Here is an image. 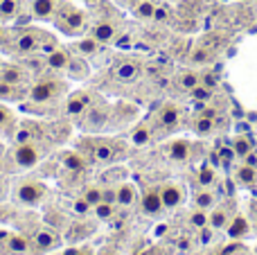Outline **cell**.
Here are the masks:
<instances>
[{
  "instance_id": "1",
  "label": "cell",
  "mask_w": 257,
  "mask_h": 255,
  "mask_svg": "<svg viewBox=\"0 0 257 255\" xmlns=\"http://www.w3.org/2000/svg\"><path fill=\"white\" fill-rule=\"evenodd\" d=\"M43 147L36 143H16L9 152H5V161L7 165H3L0 170L5 172H27L34 170L41 161H43Z\"/></svg>"
},
{
  "instance_id": "2",
  "label": "cell",
  "mask_w": 257,
  "mask_h": 255,
  "mask_svg": "<svg viewBox=\"0 0 257 255\" xmlns=\"http://www.w3.org/2000/svg\"><path fill=\"white\" fill-rule=\"evenodd\" d=\"M12 199L25 208H39L48 199V185L39 179H18L12 188Z\"/></svg>"
},
{
  "instance_id": "3",
  "label": "cell",
  "mask_w": 257,
  "mask_h": 255,
  "mask_svg": "<svg viewBox=\"0 0 257 255\" xmlns=\"http://www.w3.org/2000/svg\"><path fill=\"white\" fill-rule=\"evenodd\" d=\"M52 23L61 34L77 36V34H81L86 27V14L81 12L77 5L61 0V7H59V12H57V16H54Z\"/></svg>"
},
{
  "instance_id": "4",
  "label": "cell",
  "mask_w": 257,
  "mask_h": 255,
  "mask_svg": "<svg viewBox=\"0 0 257 255\" xmlns=\"http://www.w3.org/2000/svg\"><path fill=\"white\" fill-rule=\"evenodd\" d=\"M45 32L43 30H36V27H23V30L14 32V34H9V41L7 45H5V50L12 54H23V57H27V54H34L41 50V41H43Z\"/></svg>"
},
{
  "instance_id": "5",
  "label": "cell",
  "mask_w": 257,
  "mask_h": 255,
  "mask_svg": "<svg viewBox=\"0 0 257 255\" xmlns=\"http://www.w3.org/2000/svg\"><path fill=\"white\" fill-rule=\"evenodd\" d=\"M68 90V84L57 77H48V79H39L27 93V99L32 104H52Z\"/></svg>"
},
{
  "instance_id": "6",
  "label": "cell",
  "mask_w": 257,
  "mask_h": 255,
  "mask_svg": "<svg viewBox=\"0 0 257 255\" xmlns=\"http://www.w3.org/2000/svg\"><path fill=\"white\" fill-rule=\"evenodd\" d=\"M32 239H34L41 253H54L63 244V237L59 235V228H54V226H39L32 235Z\"/></svg>"
},
{
  "instance_id": "7",
  "label": "cell",
  "mask_w": 257,
  "mask_h": 255,
  "mask_svg": "<svg viewBox=\"0 0 257 255\" xmlns=\"http://www.w3.org/2000/svg\"><path fill=\"white\" fill-rule=\"evenodd\" d=\"M111 113H113V108L108 106V104L95 102L93 106L84 113V122H81V124H84L86 131H102L104 126L111 122Z\"/></svg>"
},
{
  "instance_id": "8",
  "label": "cell",
  "mask_w": 257,
  "mask_h": 255,
  "mask_svg": "<svg viewBox=\"0 0 257 255\" xmlns=\"http://www.w3.org/2000/svg\"><path fill=\"white\" fill-rule=\"evenodd\" d=\"M95 104V95L90 90H75L66 99V113L68 117H84V113Z\"/></svg>"
},
{
  "instance_id": "9",
  "label": "cell",
  "mask_w": 257,
  "mask_h": 255,
  "mask_svg": "<svg viewBox=\"0 0 257 255\" xmlns=\"http://www.w3.org/2000/svg\"><path fill=\"white\" fill-rule=\"evenodd\" d=\"M5 246H7V251L12 255H41L39 246L34 244V239L25 233H14L12 230V235H9Z\"/></svg>"
},
{
  "instance_id": "10",
  "label": "cell",
  "mask_w": 257,
  "mask_h": 255,
  "mask_svg": "<svg viewBox=\"0 0 257 255\" xmlns=\"http://www.w3.org/2000/svg\"><path fill=\"white\" fill-rule=\"evenodd\" d=\"M158 192H160V199H163L165 210H174V208H178L183 203V199H185V192H183V188L178 183H174V181H167V183H163L158 188Z\"/></svg>"
},
{
  "instance_id": "11",
  "label": "cell",
  "mask_w": 257,
  "mask_h": 255,
  "mask_svg": "<svg viewBox=\"0 0 257 255\" xmlns=\"http://www.w3.org/2000/svg\"><path fill=\"white\" fill-rule=\"evenodd\" d=\"M120 156V147L115 140H95L93 145V161L95 163H113Z\"/></svg>"
},
{
  "instance_id": "12",
  "label": "cell",
  "mask_w": 257,
  "mask_h": 255,
  "mask_svg": "<svg viewBox=\"0 0 257 255\" xmlns=\"http://www.w3.org/2000/svg\"><path fill=\"white\" fill-rule=\"evenodd\" d=\"M140 206H142V212L147 217H158L163 215L165 206H163V199H160V192L158 188H149L140 194Z\"/></svg>"
},
{
  "instance_id": "13",
  "label": "cell",
  "mask_w": 257,
  "mask_h": 255,
  "mask_svg": "<svg viewBox=\"0 0 257 255\" xmlns=\"http://www.w3.org/2000/svg\"><path fill=\"white\" fill-rule=\"evenodd\" d=\"M59 7H61V0H32L30 12L36 21H54Z\"/></svg>"
},
{
  "instance_id": "14",
  "label": "cell",
  "mask_w": 257,
  "mask_h": 255,
  "mask_svg": "<svg viewBox=\"0 0 257 255\" xmlns=\"http://www.w3.org/2000/svg\"><path fill=\"white\" fill-rule=\"evenodd\" d=\"M115 192H117L115 206H120V208H131L140 201V192H138V188L131 183V181H122V183L115 188Z\"/></svg>"
},
{
  "instance_id": "15",
  "label": "cell",
  "mask_w": 257,
  "mask_h": 255,
  "mask_svg": "<svg viewBox=\"0 0 257 255\" xmlns=\"http://www.w3.org/2000/svg\"><path fill=\"white\" fill-rule=\"evenodd\" d=\"M27 77H30V72L23 66H16V63H5V66H0V79L7 81V84L25 86Z\"/></svg>"
},
{
  "instance_id": "16",
  "label": "cell",
  "mask_w": 257,
  "mask_h": 255,
  "mask_svg": "<svg viewBox=\"0 0 257 255\" xmlns=\"http://www.w3.org/2000/svg\"><path fill=\"white\" fill-rule=\"evenodd\" d=\"M27 93H30V88H25V86H14L0 79V102H23V99H27Z\"/></svg>"
},
{
  "instance_id": "17",
  "label": "cell",
  "mask_w": 257,
  "mask_h": 255,
  "mask_svg": "<svg viewBox=\"0 0 257 255\" xmlns=\"http://www.w3.org/2000/svg\"><path fill=\"white\" fill-rule=\"evenodd\" d=\"M70 57L72 54L63 48H54L50 54H45V68L50 70H66L68 63H70Z\"/></svg>"
},
{
  "instance_id": "18",
  "label": "cell",
  "mask_w": 257,
  "mask_h": 255,
  "mask_svg": "<svg viewBox=\"0 0 257 255\" xmlns=\"http://www.w3.org/2000/svg\"><path fill=\"white\" fill-rule=\"evenodd\" d=\"M90 36H93L95 41H99L102 45H106V43H111V41H115L117 27L113 25V23H108V21H102V23H97V25L90 30Z\"/></svg>"
},
{
  "instance_id": "19",
  "label": "cell",
  "mask_w": 257,
  "mask_h": 255,
  "mask_svg": "<svg viewBox=\"0 0 257 255\" xmlns=\"http://www.w3.org/2000/svg\"><path fill=\"white\" fill-rule=\"evenodd\" d=\"M16 129L18 126H16V117H14L12 108L0 102V136L3 138H14Z\"/></svg>"
},
{
  "instance_id": "20",
  "label": "cell",
  "mask_w": 257,
  "mask_h": 255,
  "mask_svg": "<svg viewBox=\"0 0 257 255\" xmlns=\"http://www.w3.org/2000/svg\"><path fill=\"white\" fill-rule=\"evenodd\" d=\"M226 228H228V237L230 239H241V237H246V235L250 233V224H248V219H246L244 215L232 217L230 224H228Z\"/></svg>"
},
{
  "instance_id": "21",
  "label": "cell",
  "mask_w": 257,
  "mask_h": 255,
  "mask_svg": "<svg viewBox=\"0 0 257 255\" xmlns=\"http://www.w3.org/2000/svg\"><path fill=\"white\" fill-rule=\"evenodd\" d=\"M99 41H95L93 36H84V39H77L75 43H72V48H75V52L79 54V57H95V54L99 52Z\"/></svg>"
},
{
  "instance_id": "22",
  "label": "cell",
  "mask_w": 257,
  "mask_h": 255,
  "mask_svg": "<svg viewBox=\"0 0 257 255\" xmlns=\"http://www.w3.org/2000/svg\"><path fill=\"white\" fill-rule=\"evenodd\" d=\"M178 120H181V111H178V106H174V104H165V106L160 108L158 122L163 126H167V129H174V126L178 124Z\"/></svg>"
},
{
  "instance_id": "23",
  "label": "cell",
  "mask_w": 257,
  "mask_h": 255,
  "mask_svg": "<svg viewBox=\"0 0 257 255\" xmlns=\"http://www.w3.org/2000/svg\"><path fill=\"white\" fill-rule=\"evenodd\" d=\"M190 143L187 140H174V143H169L167 147V154L172 161H178V163H185L187 158H190Z\"/></svg>"
},
{
  "instance_id": "24",
  "label": "cell",
  "mask_w": 257,
  "mask_h": 255,
  "mask_svg": "<svg viewBox=\"0 0 257 255\" xmlns=\"http://www.w3.org/2000/svg\"><path fill=\"white\" fill-rule=\"evenodd\" d=\"M66 72L70 75V79H84V77L88 75V63L84 61V57L75 54V57H70V63H68Z\"/></svg>"
},
{
  "instance_id": "25",
  "label": "cell",
  "mask_w": 257,
  "mask_h": 255,
  "mask_svg": "<svg viewBox=\"0 0 257 255\" xmlns=\"http://www.w3.org/2000/svg\"><path fill=\"white\" fill-rule=\"evenodd\" d=\"M255 179H257V170L250 165H246V163L235 170V181H237V185H241V188H250V185L255 183Z\"/></svg>"
},
{
  "instance_id": "26",
  "label": "cell",
  "mask_w": 257,
  "mask_h": 255,
  "mask_svg": "<svg viewBox=\"0 0 257 255\" xmlns=\"http://www.w3.org/2000/svg\"><path fill=\"white\" fill-rule=\"evenodd\" d=\"M61 165L70 172H81L86 167V156H81L79 152H66L61 156Z\"/></svg>"
},
{
  "instance_id": "27",
  "label": "cell",
  "mask_w": 257,
  "mask_h": 255,
  "mask_svg": "<svg viewBox=\"0 0 257 255\" xmlns=\"http://www.w3.org/2000/svg\"><path fill=\"white\" fill-rule=\"evenodd\" d=\"M138 72H140V66L136 61H122L115 68V77L122 81H133L138 77Z\"/></svg>"
},
{
  "instance_id": "28",
  "label": "cell",
  "mask_w": 257,
  "mask_h": 255,
  "mask_svg": "<svg viewBox=\"0 0 257 255\" xmlns=\"http://www.w3.org/2000/svg\"><path fill=\"white\" fill-rule=\"evenodd\" d=\"M228 224H230V212H228L226 208H217L214 212H210V221H208V226H212L214 230L226 228Z\"/></svg>"
},
{
  "instance_id": "29",
  "label": "cell",
  "mask_w": 257,
  "mask_h": 255,
  "mask_svg": "<svg viewBox=\"0 0 257 255\" xmlns=\"http://www.w3.org/2000/svg\"><path fill=\"white\" fill-rule=\"evenodd\" d=\"M131 143L136 147H145V145L151 143V129L147 124H138L136 129L131 131Z\"/></svg>"
},
{
  "instance_id": "30",
  "label": "cell",
  "mask_w": 257,
  "mask_h": 255,
  "mask_svg": "<svg viewBox=\"0 0 257 255\" xmlns=\"http://www.w3.org/2000/svg\"><path fill=\"white\" fill-rule=\"evenodd\" d=\"M214 203H217V197H214V192H210L208 188L203 190V192H199L194 197V206L201 208V210H212Z\"/></svg>"
},
{
  "instance_id": "31",
  "label": "cell",
  "mask_w": 257,
  "mask_h": 255,
  "mask_svg": "<svg viewBox=\"0 0 257 255\" xmlns=\"http://www.w3.org/2000/svg\"><path fill=\"white\" fill-rule=\"evenodd\" d=\"M232 152H235L237 158H244L253 152V145H250V140L246 138V136H237V138L232 140Z\"/></svg>"
},
{
  "instance_id": "32",
  "label": "cell",
  "mask_w": 257,
  "mask_h": 255,
  "mask_svg": "<svg viewBox=\"0 0 257 255\" xmlns=\"http://www.w3.org/2000/svg\"><path fill=\"white\" fill-rule=\"evenodd\" d=\"M93 210H95V217H97L99 221H108V219H113V215H115V203L99 201L97 206H93Z\"/></svg>"
},
{
  "instance_id": "33",
  "label": "cell",
  "mask_w": 257,
  "mask_h": 255,
  "mask_svg": "<svg viewBox=\"0 0 257 255\" xmlns=\"http://www.w3.org/2000/svg\"><path fill=\"white\" fill-rule=\"evenodd\" d=\"M102 194H104V188H99V185H90V188L84 190L81 199H84V201L88 203L90 208H93V206H97V203L102 201Z\"/></svg>"
},
{
  "instance_id": "34",
  "label": "cell",
  "mask_w": 257,
  "mask_h": 255,
  "mask_svg": "<svg viewBox=\"0 0 257 255\" xmlns=\"http://www.w3.org/2000/svg\"><path fill=\"white\" fill-rule=\"evenodd\" d=\"M18 14V0H0V18L7 21Z\"/></svg>"
},
{
  "instance_id": "35",
  "label": "cell",
  "mask_w": 257,
  "mask_h": 255,
  "mask_svg": "<svg viewBox=\"0 0 257 255\" xmlns=\"http://www.w3.org/2000/svg\"><path fill=\"white\" fill-rule=\"evenodd\" d=\"M208 221H210V212L208 210L196 208V210L190 215V226H194V228H203V226H208Z\"/></svg>"
},
{
  "instance_id": "36",
  "label": "cell",
  "mask_w": 257,
  "mask_h": 255,
  "mask_svg": "<svg viewBox=\"0 0 257 255\" xmlns=\"http://www.w3.org/2000/svg\"><path fill=\"white\" fill-rule=\"evenodd\" d=\"M194 129H196V134H199V136L212 134V129H214V120H212V117H208V115H201L199 120H196Z\"/></svg>"
},
{
  "instance_id": "37",
  "label": "cell",
  "mask_w": 257,
  "mask_h": 255,
  "mask_svg": "<svg viewBox=\"0 0 257 255\" xmlns=\"http://www.w3.org/2000/svg\"><path fill=\"white\" fill-rule=\"evenodd\" d=\"M214 181H217V176H214V170H212V167H201V172H199V183L203 185V188H212Z\"/></svg>"
},
{
  "instance_id": "38",
  "label": "cell",
  "mask_w": 257,
  "mask_h": 255,
  "mask_svg": "<svg viewBox=\"0 0 257 255\" xmlns=\"http://www.w3.org/2000/svg\"><path fill=\"white\" fill-rule=\"evenodd\" d=\"M199 75H196V72H183L181 75V86L185 90H194L196 86H199Z\"/></svg>"
},
{
  "instance_id": "39",
  "label": "cell",
  "mask_w": 257,
  "mask_h": 255,
  "mask_svg": "<svg viewBox=\"0 0 257 255\" xmlns=\"http://www.w3.org/2000/svg\"><path fill=\"white\" fill-rule=\"evenodd\" d=\"M136 14L140 18H154L156 16V7L149 3V0H142V3L136 7Z\"/></svg>"
},
{
  "instance_id": "40",
  "label": "cell",
  "mask_w": 257,
  "mask_h": 255,
  "mask_svg": "<svg viewBox=\"0 0 257 255\" xmlns=\"http://www.w3.org/2000/svg\"><path fill=\"white\" fill-rule=\"evenodd\" d=\"M52 255H88V253H86L84 248L72 246V248H61V251H54Z\"/></svg>"
},
{
  "instance_id": "41",
  "label": "cell",
  "mask_w": 257,
  "mask_h": 255,
  "mask_svg": "<svg viewBox=\"0 0 257 255\" xmlns=\"http://www.w3.org/2000/svg\"><path fill=\"white\" fill-rule=\"evenodd\" d=\"M88 208H90V206L84 201V199H77L75 206H72V210H75L77 215H86V212H88Z\"/></svg>"
},
{
  "instance_id": "42",
  "label": "cell",
  "mask_w": 257,
  "mask_h": 255,
  "mask_svg": "<svg viewBox=\"0 0 257 255\" xmlns=\"http://www.w3.org/2000/svg\"><path fill=\"white\" fill-rule=\"evenodd\" d=\"M192 95H194L196 99H208V97H210V88H203V86H196V88L192 90Z\"/></svg>"
},
{
  "instance_id": "43",
  "label": "cell",
  "mask_w": 257,
  "mask_h": 255,
  "mask_svg": "<svg viewBox=\"0 0 257 255\" xmlns=\"http://www.w3.org/2000/svg\"><path fill=\"white\" fill-rule=\"evenodd\" d=\"M244 163H246V165H250V167H255V170H257V154H255V152H250L248 156H244Z\"/></svg>"
},
{
  "instance_id": "44",
  "label": "cell",
  "mask_w": 257,
  "mask_h": 255,
  "mask_svg": "<svg viewBox=\"0 0 257 255\" xmlns=\"http://www.w3.org/2000/svg\"><path fill=\"white\" fill-rule=\"evenodd\" d=\"M9 34H12V32H7V30H5V27H0V48H5V45H7Z\"/></svg>"
},
{
  "instance_id": "45",
  "label": "cell",
  "mask_w": 257,
  "mask_h": 255,
  "mask_svg": "<svg viewBox=\"0 0 257 255\" xmlns=\"http://www.w3.org/2000/svg\"><path fill=\"white\" fill-rule=\"evenodd\" d=\"M9 235H12V230H7V228H3V226H0V244H7Z\"/></svg>"
},
{
  "instance_id": "46",
  "label": "cell",
  "mask_w": 257,
  "mask_h": 255,
  "mask_svg": "<svg viewBox=\"0 0 257 255\" xmlns=\"http://www.w3.org/2000/svg\"><path fill=\"white\" fill-rule=\"evenodd\" d=\"M5 158V147H3V143H0V161Z\"/></svg>"
}]
</instances>
